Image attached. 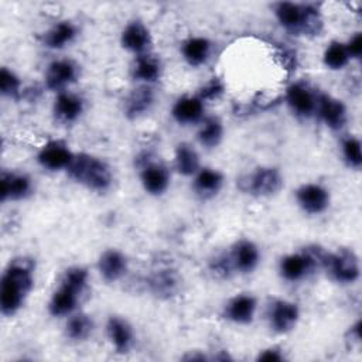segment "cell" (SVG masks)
<instances>
[{
	"label": "cell",
	"instance_id": "cell-1",
	"mask_svg": "<svg viewBox=\"0 0 362 362\" xmlns=\"http://www.w3.org/2000/svg\"><path fill=\"white\" fill-rule=\"evenodd\" d=\"M34 286V263L28 257H16L6 266L0 280V311L14 315Z\"/></svg>",
	"mask_w": 362,
	"mask_h": 362
},
{
	"label": "cell",
	"instance_id": "cell-2",
	"mask_svg": "<svg viewBox=\"0 0 362 362\" xmlns=\"http://www.w3.org/2000/svg\"><path fill=\"white\" fill-rule=\"evenodd\" d=\"M280 25L296 35H318L322 28L321 13L314 4L279 1L273 6Z\"/></svg>",
	"mask_w": 362,
	"mask_h": 362
},
{
	"label": "cell",
	"instance_id": "cell-3",
	"mask_svg": "<svg viewBox=\"0 0 362 362\" xmlns=\"http://www.w3.org/2000/svg\"><path fill=\"white\" fill-rule=\"evenodd\" d=\"M66 173L69 178L90 191L103 192L112 185V171L107 163L88 153L75 154Z\"/></svg>",
	"mask_w": 362,
	"mask_h": 362
},
{
	"label": "cell",
	"instance_id": "cell-4",
	"mask_svg": "<svg viewBox=\"0 0 362 362\" xmlns=\"http://www.w3.org/2000/svg\"><path fill=\"white\" fill-rule=\"evenodd\" d=\"M239 187L252 197H272L281 189L283 175L276 167H257L239 180Z\"/></svg>",
	"mask_w": 362,
	"mask_h": 362
},
{
	"label": "cell",
	"instance_id": "cell-5",
	"mask_svg": "<svg viewBox=\"0 0 362 362\" xmlns=\"http://www.w3.org/2000/svg\"><path fill=\"white\" fill-rule=\"evenodd\" d=\"M332 279L342 284H352L359 279V260L351 249H338L328 253L324 266Z\"/></svg>",
	"mask_w": 362,
	"mask_h": 362
},
{
	"label": "cell",
	"instance_id": "cell-6",
	"mask_svg": "<svg viewBox=\"0 0 362 362\" xmlns=\"http://www.w3.org/2000/svg\"><path fill=\"white\" fill-rule=\"evenodd\" d=\"M74 156L75 154L64 141L49 140L40 148L37 154V161L45 170L61 171L69 167V164L74 160Z\"/></svg>",
	"mask_w": 362,
	"mask_h": 362
},
{
	"label": "cell",
	"instance_id": "cell-7",
	"mask_svg": "<svg viewBox=\"0 0 362 362\" xmlns=\"http://www.w3.org/2000/svg\"><path fill=\"white\" fill-rule=\"evenodd\" d=\"M296 201L305 214L318 215L329 206V192L320 184L307 182L297 188Z\"/></svg>",
	"mask_w": 362,
	"mask_h": 362
},
{
	"label": "cell",
	"instance_id": "cell-8",
	"mask_svg": "<svg viewBox=\"0 0 362 362\" xmlns=\"http://www.w3.org/2000/svg\"><path fill=\"white\" fill-rule=\"evenodd\" d=\"M284 99L291 112L298 117L307 119L315 113L317 95L308 85L303 82L291 83L286 90Z\"/></svg>",
	"mask_w": 362,
	"mask_h": 362
},
{
	"label": "cell",
	"instance_id": "cell-9",
	"mask_svg": "<svg viewBox=\"0 0 362 362\" xmlns=\"http://www.w3.org/2000/svg\"><path fill=\"white\" fill-rule=\"evenodd\" d=\"M300 320V310L296 303L288 300H274L269 311L270 328L274 332L286 334L296 328Z\"/></svg>",
	"mask_w": 362,
	"mask_h": 362
},
{
	"label": "cell",
	"instance_id": "cell-10",
	"mask_svg": "<svg viewBox=\"0 0 362 362\" xmlns=\"http://www.w3.org/2000/svg\"><path fill=\"white\" fill-rule=\"evenodd\" d=\"M120 44L124 49L136 54L143 55L150 52L153 38L147 25L140 20H133L126 24L120 34Z\"/></svg>",
	"mask_w": 362,
	"mask_h": 362
},
{
	"label": "cell",
	"instance_id": "cell-11",
	"mask_svg": "<svg viewBox=\"0 0 362 362\" xmlns=\"http://www.w3.org/2000/svg\"><path fill=\"white\" fill-rule=\"evenodd\" d=\"M78 78V66L71 59H55L45 71V86L54 92H64Z\"/></svg>",
	"mask_w": 362,
	"mask_h": 362
},
{
	"label": "cell",
	"instance_id": "cell-12",
	"mask_svg": "<svg viewBox=\"0 0 362 362\" xmlns=\"http://www.w3.org/2000/svg\"><path fill=\"white\" fill-rule=\"evenodd\" d=\"M140 182L150 195H161L170 185L168 168L153 160H143L140 170Z\"/></svg>",
	"mask_w": 362,
	"mask_h": 362
},
{
	"label": "cell",
	"instance_id": "cell-13",
	"mask_svg": "<svg viewBox=\"0 0 362 362\" xmlns=\"http://www.w3.org/2000/svg\"><path fill=\"white\" fill-rule=\"evenodd\" d=\"M315 113L320 116L324 124L332 130L342 129L348 119L346 107L342 100L327 93L317 95Z\"/></svg>",
	"mask_w": 362,
	"mask_h": 362
},
{
	"label": "cell",
	"instance_id": "cell-14",
	"mask_svg": "<svg viewBox=\"0 0 362 362\" xmlns=\"http://www.w3.org/2000/svg\"><path fill=\"white\" fill-rule=\"evenodd\" d=\"M33 191L31 178L27 174L16 171H1L0 178V199L20 201L27 198Z\"/></svg>",
	"mask_w": 362,
	"mask_h": 362
},
{
	"label": "cell",
	"instance_id": "cell-15",
	"mask_svg": "<svg viewBox=\"0 0 362 362\" xmlns=\"http://www.w3.org/2000/svg\"><path fill=\"white\" fill-rule=\"evenodd\" d=\"M229 259H230L233 272L247 274L257 267L260 262V252H259V247L252 240L240 239L233 245L229 253Z\"/></svg>",
	"mask_w": 362,
	"mask_h": 362
},
{
	"label": "cell",
	"instance_id": "cell-16",
	"mask_svg": "<svg viewBox=\"0 0 362 362\" xmlns=\"http://www.w3.org/2000/svg\"><path fill=\"white\" fill-rule=\"evenodd\" d=\"M85 102L79 95L71 92H59L52 105V113L57 122L71 124L83 113Z\"/></svg>",
	"mask_w": 362,
	"mask_h": 362
},
{
	"label": "cell",
	"instance_id": "cell-17",
	"mask_svg": "<svg viewBox=\"0 0 362 362\" xmlns=\"http://www.w3.org/2000/svg\"><path fill=\"white\" fill-rule=\"evenodd\" d=\"M257 310V301L250 294H236L223 308V317L235 324H249L253 321Z\"/></svg>",
	"mask_w": 362,
	"mask_h": 362
},
{
	"label": "cell",
	"instance_id": "cell-18",
	"mask_svg": "<svg viewBox=\"0 0 362 362\" xmlns=\"http://www.w3.org/2000/svg\"><path fill=\"white\" fill-rule=\"evenodd\" d=\"M81 294L82 293L78 291L76 288L68 284L59 283L58 288L52 293L48 303L49 314L54 317H66L74 314Z\"/></svg>",
	"mask_w": 362,
	"mask_h": 362
},
{
	"label": "cell",
	"instance_id": "cell-19",
	"mask_svg": "<svg viewBox=\"0 0 362 362\" xmlns=\"http://www.w3.org/2000/svg\"><path fill=\"white\" fill-rule=\"evenodd\" d=\"M204 102L198 96H182L171 109L173 119L180 124H194L204 119Z\"/></svg>",
	"mask_w": 362,
	"mask_h": 362
},
{
	"label": "cell",
	"instance_id": "cell-20",
	"mask_svg": "<svg viewBox=\"0 0 362 362\" xmlns=\"http://www.w3.org/2000/svg\"><path fill=\"white\" fill-rule=\"evenodd\" d=\"M98 270L103 280L106 281H117L127 272V259L117 249L105 250L98 260Z\"/></svg>",
	"mask_w": 362,
	"mask_h": 362
},
{
	"label": "cell",
	"instance_id": "cell-21",
	"mask_svg": "<svg viewBox=\"0 0 362 362\" xmlns=\"http://www.w3.org/2000/svg\"><path fill=\"white\" fill-rule=\"evenodd\" d=\"M106 334L116 352L124 354L130 349L133 344V329L124 318L117 315L109 317L106 322Z\"/></svg>",
	"mask_w": 362,
	"mask_h": 362
},
{
	"label": "cell",
	"instance_id": "cell-22",
	"mask_svg": "<svg viewBox=\"0 0 362 362\" xmlns=\"http://www.w3.org/2000/svg\"><path fill=\"white\" fill-rule=\"evenodd\" d=\"M223 185V175L221 171L209 167L199 168L194 175L192 188L195 194L204 199L215 197Z\"/></svg>",
	"mask_w": 362,
	"mask_h": 362
},
{
	"label": "cell",
	"instance_id": "cell-23",
	"mask_svg": "<svg viewBox=\"0 0 362 362\" xmlns=\"http://www.w3.org/2000/svg\"><path fill=\"white\" fill-rule=\"evenodd\" d=\"M78 35V28L72 21L64 20L55 23L42 35V44L51 49H62Z\"/></svg>",
	"mask_w": 362,
	"mask_h": 362
},
{
	"label": "cell",
	"instance_id": "cell-24",
	"mask_svg": "<svg viewBox=\"0 0 362 362\" xmlns=\"http://www.w3.org/2000/svg\"><path fill=\"white\" fill-rule=\"evenodd\" d=\"M154 103V92L148 85H140L133 89L124 100V115L129 119H137L147 113Z\"/></svg>",
	"mask_w": 362,
	"mask_h": 362
},
{
	"label": "cell",
	"instance_id": "cell-25",
	"mask_svg": "<svg viewBox=\"0 0 362 362\" xmlns=\"http://www.w3.org/2000/svg\"><path fill=\"white\" fill-rule=\"evenodd\" d=\"M161 75V64L158 58L153 57L150 52L137 55L132 65V76L144 85L156 82Z\"/></svg>",
	"mask_w": 362,
	"mask_h": 362
},
{
	"label": "cell",
	"instance_id": "cell-26",
	"mask_svg": "<svg viewBox=\"0 0 362 362\" xmlns=\"http://www.w3.org/2000/svg\"><path fill=\"white\" fill-rule=\"evenodd\" d=\"M181 54L191 66L205 64L211 54V42L205 37H189L181 45Z\"/></svg>",
	"mask_w": 362,
	"mask_h": 362
},
{
	"label": "cell",
	"instance_id": "cell-27",
	"mask_svg": "<svg viewBox=\"0 0 362 362\" xmlns=\"http://www.w3.org/2000/svg\"><path fill=\"white\" fill-rule=\"evenodd\" d=\"M175 168L181 175H195L199 170V156L197 150L188 143H180L174 156Z\"/></svg>",
	"mask_w": 362,
	"mask_h": 362
},
{
	"label": "cell",
	"instance_id": "cell-28",
	"mask_svg": "<svg viewBox=\"0 0 362 362\" xmlns=\"http://www.w3.org/2000/svg\"><path fill=\"white\" fill-rule=\"evenodd\" d=\"M150 288L158 297H170L178 287V279L173 269L164 267L154 270L150 277Z\"/></svg>",
	"mask_w": 362,
	"mask_h": 362
},
{
	"label": "cell",
	"instance_id": "cell-29",
	"mask_svg": "<svg viewBox=\"0 0 362 362\" xmlns=\"http://www.w3.org/2000/svg\"><path fill=\"white\" fill-rule=\"evenodd\" d=\"M198 140L204 147L212 148L216 147L223 139V124L219 117L209 116L202 120V124L198 130Z\"/></svg>",
	"mask_w": 362,
	"mask_h": 362
},
{
	"label": "cell",
	"instance_id": "cell-30",
	"mask_svg": "<svg viewBox=\"0 0 362 362\" xmlns=\"http://www.w3.org/2000/svg\"><path fill=\"white\" fill-rule=\"evenodd\" d=\"M93 331V321L88 314L78 313L71 314L66 325H65V334L71 341H85Z\"/></svg>",
	"mask_w": 362,
	"mask_h": 362
},
{
	"label": "cell",
	"instance_id": "cell-31",
	"mask_svg": "<svg viewBox=\"0 0 362 362\" xmlns=\"http://www.w3.org/2000/svg\"><path fill=\"white\" fill-rule=\"evenodd\" d=\"M349 59L351 58L348 55L345 44L341 41H331L322 54L324 65L332 71H339L345 68Z\"/></svg>",
	"mask_w": 362,
	"mask_h": 362
},
{
	"label": "cell",
	"instance_id": "cell-32",
	"mask_svg": "<svg viewBox=\"0 0 362 362\" xmlns=\"http://www.w3.org/2000/svg\"><path fill=\"white\" fill-rule=\"evenodd\" d=\"M0 92L4 98L18 99L21 93V81L14 71L3 66L0 69Z\"/></svg>",
	"mask_w": 362,
	"mask_h": 362
},
{
	"label": "cell",
	"instance_id": "cell-33",
	"mask_svg": "<svg viewBox=\"0 0 362 362\" xmlns=\"http://www.w3.org/2000/svg\"><path fill=\"white\" fill-rule=\"evenodd\" d=\"M361 141L356 137H346L342 141V156L346 164L352 168H361L362 164V148H361Z\"/></svg>",
	"mask_w": 362,
	"mask_h": 362
},
{
	"label": "cell",
	"instance_id": "cell-34",
	"mask_svg": "<svg viewBox=\"0 0 362 362\" xmlns=\"http://www.w3.org/2000/svg\"><path fill=\"white\" fill-rule=\"evenodd\" d=\"M88 270L82 266H71L68 267L62 277H61V281L59 283H64V284H68L74 288H76L78 291H83L86 284H88Z\"/></svg>",
	"mask_w": 362,
	"mask_h": 362
},
{
	"label": "cell",
	"instance_id": "cell-35",
	"mask_svg": "<svg viewBox=\"0 0 362 362\" xmlns=\"http://www.w3.org/2000/svg\"><path fill=\"white\" fill-rule=\"evenodd\" d=\"M222 93H223V83L219 79L212 78L208 83H205L199 89V93L197 96L205 103V100H215L221 98Z\"/></svg>",
	"mask_w": 362,
	"mask_h": 362
},
{
	"label": "cell",
	"instance_id": "cell-36",
	"mask_svg": "<svg viewBox=\"0 0 362 362\" xmlns=\"http://www.w3.org/2000/svg\"><path fill=\"white\" fill-rule=\"evenodd\" d=\"M209 269H211L212 274H215L216 277H221V279H226L233 273V267H232L229 255H221V256L215 257L211 262Z\"/></svg>",
	"mask_w": 362,
	"mask_h": 362
},
{
	"label": "cell",
	"instance_id": "cell-37",
	"mask_svg": "<svg viewBox=\"0 0 362 362\" xmlns=\"http://www.w3.org/2000/svg\"><path fill=\"white\" fill-rule=\"evenodd\" d=\"M345 44V48L348 51L349 58L352 59H359L362 55V34L361 33H355Z\"/></svg>",
	"mask_w": 362,
	"mask_h": 362
},
{
	"label": "cell",
	"instance_id": "cell-38",
	"mask_svg": "<svg viewBox=\"0 0 362 362\" xmlns=\"http://www.w3.org/2000/svg\"><path fill=\"white\" fill-rule=\"evenodd\" d=\"M257 361H273V362H280V361H284V355L281 352V349L279 348H267V349H263L259 355H257Z\"/></svg>",
	"mask_w": 362,
	"mask_h": 362
},
{
	"label": "cell",
	"instance_id": "cell-39",
	"mask_svg": "<svg viewBox=\"0 0 362 362\" xmlns=\"http://www.w3.org/2000/svg\"><path fill=\"white\" fill-rule=\"evenodd\" d=\"M280 59H281V64H284L286 69H290V68H293V66L296 65V55L293 57V52L284 51V52L281 54Z\"/></svg>",
	"mask_w": 362,
	"mask_h": 362
}]
</instances>
